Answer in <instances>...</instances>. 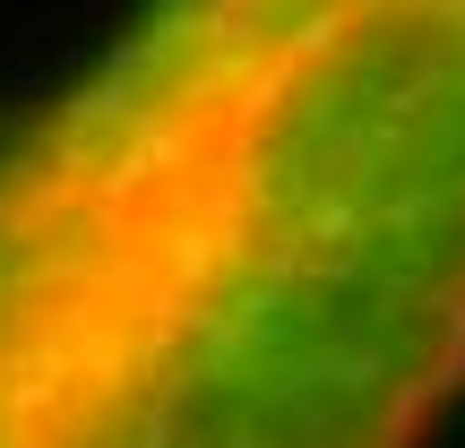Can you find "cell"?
Masks as SVG:
<instances>
[{"instance_id":"6da1fadb","label":"cell","mask_w":465,"mask_h":448,"mask_svg":"<svg viewBox=\"0 0 465 448\" xmlns=\"http://www.w3.org/2000/svg\"><path fill=\"white\" fill-rule=\"evenodd\" d=\"M465 397V0H147L0 138V448H431Z\"/></svg>"}]
</instances>
